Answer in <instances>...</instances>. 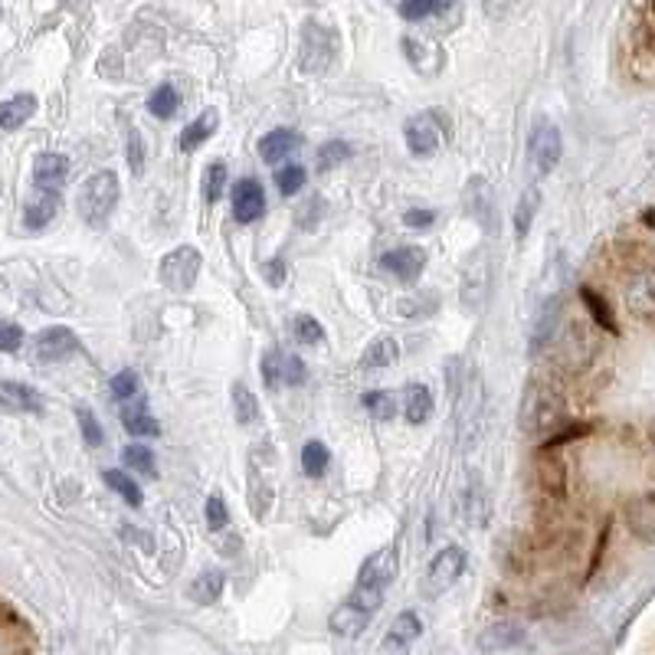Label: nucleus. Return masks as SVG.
<instances>
[{
	"label": "nucleus",
	"instance_id": "obj_7",
	"mask_svg": "<svg viewBox=\"0 0 655 655\" xmlns=\"http://www.w3.org/2000/svg\"><path fill=\"white\" fill-rule=\"evenodd\" d=\"M73 354H80V338L66 325H53V328L40 331L37 341H34V357L40 364H63Z\"/></svg>",
	"mask_w": 655,
	"mask_h": 655
},
{
	"label": "nucleus",
	"instance_id": "obj_12",
	"mask_svg": "<svg viewBox=\"0 0 655 655\" xmlns=\"http://www.w3.org/2000/svg\"><path fill=\"white\" fill-rule=\"evenodd\" d=\"M66 174H70V158L60 151H44L34 161V187L40 194H60V187L66 184Z\"/></svg>",
	"mask_w": 655,
	"mask_h": 655
},
{
	"label": "nucleus",
	"instance_id": "obj_22",
	"mask_svg": "<svg viewBox=\"0 0 655 655\" xmlns=\"http://www.w3.org/2000/svg\"><path fill=\"white\" fill-rule=\"evenodd\" d=\"M423 635V622H420V616L416 612H400L393 622H390V629H387V648H407V645H413L416 639Z\"/></svg>",
	"mask_w": 655,
	"mask_h": 655
},
{
	"label": "nucleus",
	"instance_id": "obj_18",
	"mask_svg": "<svg viewBox=\"0 0 655 655\" xmlns=\"http://www.w3.org/2000/svg\"><path fill=\"white\" fill-rule=\"evenodd\" d=\"M34 112H37V96H31V93H21L8 102H0V129L17 132L34 119Z\"/></svg>",
	"mask_w": 655,
	"mask_h": 655
},
{
	"label": "nucleus",
	"instance_id": "obj_5",
	"mask_svg": "<svg viewBox=\"0 0 655 655\" xmlns=\"http://www.w3.org/2000/svg\"><path fill=\"white\" fill-rule=\"evenodd\" d=\"M622 302H626L632 318L655 328V266H642L626 279Z\"/></svg>",
	"mask_w": 655,
	"mask_h": 655
},
{
	"label": "nucleus",
	"instance_id": "obj_43",
	"mask_svg": "<svg viewBox=\"0 0 655 655\" xmlns=\"http://www.w3.org/2000/svg\"><path fill=\"white\" fill-rule=\"evenodd\" d=\"M24 348V328L17 322H0V351L14 354Z\"/></svg>",
	"mask_w": 655,
	"mask_h": 655
},
{
	"label": "nucleus",
	"instance_id": "obj_6",
	"mask_svg": "<svg viewBox=\"0 0 655 655\" xmlns=\"http://www.w3.org/2000/svg\"><path fill=\"white\" fill-rule=\"evenodd\" d=\"M442 132L446 122L439 119V112H420L413 119H407L403 125V138L413 158H433L442 145Z\"/></svg>",
	"mask_w": 655,
	"mask_h": 655
},
{
	"label": "nucleus",
	"instance_id": "obj_15",
	"mask_svg": "<svg viewBox=\"0 0 655 655\" xmlns=\"http://www.w3.org/2000/svg\"><path fill=\"white\" fill-rule=\"evenodd\" d=\"M626 524L635 537L642 541H655V492L652 495H639L626 505Z\"/></svg>",
	"mask_w": 655,
	"mask_h": 655
},
{
	"label": "nucleus",
	"instance_id": "obj_39",
	"mask_svg": "<svg viewBox=\"0 0 655 655\" xmlns=\"http://www.w3.org/2000/svg\"><path fill=\"white\" fill-rule=\"evenodd\" d=\"M292 335H295L299 344H322L325 341V328L312 315H295L292 318Z\"/></svg>",
	"mask_w": 655,
	"mask_h": 655
},
{
	"label": "nucleus",
	"instance_id": "obj_45",
	"mask_svg": "<svg viewBox=\"0 0 655 655\" xmlns=\"http://www.w3.org/2000/svg\"><path fill=\"white\" fill-rule=\"evenodd\" d=\"M129 168H132L135 174H142V171H145V142H142V135H138V132H132V135H129Z\"/></svg>",
	"mask_w": 655,
	"mask_h": 655
},
{
	"label": "nucleus",
	"instance_id": "obj_4",
	"mask_svg": "<svg viewBox=\"0 0 655 655\" xmlns=\"http://www.w3.org/2000/svg\"><path fill=\"white\" fill-rule=\"evenodd\" d=\"M201 269H204L201 250H194V246H178V250H171V253L161 259V282H165L171 292H187V289H194Z\"/></svg>",
	"mask_w": 655,
	"mask_h": 655
},
{
	"label": "nucleus",
	"instance_id": "obj_19",
	"mask_svg": "<svg viewBox=\"0 0 655 655\" xmlns=\"http://www.w3.org/2000/svg\"><path fill=\"white\" fill-rule=\"evenodd\" d=\"M403 416L410 426H420L433 416V393L426 384H407L403 387Z\"/></svg>",
	"mask_w": 655,
	"mask_h": 655
},
{
	"label": "nucleus",
	"instance_id": "obj_23",
	"mask_svg": "<svg viewBox=\"0 0 655 655\" xmlns=\"http://www.w3.org/2000/svg\"><path fill=\"white\" fill-rule=\"evenodd\" d=\"M580 302L586 305L590 322H593L596 328H603V331H609V335H619V325H616V318H612V308H609V302H606L596 289L583 286V289H580Z\"/></svg>",
	"mask_w": 655,
	"mask_h": 655
},
{
	"label": "nucleus",
	"instance_id": "obj_40",
	"mask_svg": "<svg viewBox=\"0 0 655 655\" xmlns=\"http://www.w3.org/2000/svg\"><path fill=\"white\" fill-rule=\"evenodd\" d=\"M76 416H80V429H83V439H86V446L99 449V446L106 442V433H102V426H99L96 413H93L89 407H80V410H76Z\"/></svg>",
	"mask_w": 655,
	"mask_h": 655
},
{
	"label": "nucleus",
	"instance_id": "obj_34",
	"mask_svg": "<svg viewBox=\"0 0 655 655\" xmlns=\"http://www.w3.org/2000/svg\"><path fill=\"white\" fill-rule=\"evenodd\" d=\"M452 0H400V17L403 21H426L442 14Z\"/></svg>",
	"mask_w": 655,
	"mask_h": 655
},
{
	"label": "nucleus",
	"instance_id": "obj_31",
	"mask_svg": "<svg viewBox=\"0 0 655 655\" xmlns=\"http://www.w3.org/2000/svg\"><path fill=\"white\" fill-rule=\"evenodd\" d=\"M328 462H331V452H328L325 442L312 439V442L302 446V472H305L308 478H322L325 469H328Z\"/></svg>",
	"mask_w": 655,
	"mask_h": 655
},
{
	"label": "nucleus",
	"instance_id": "obj_25",
	"mask_svg": "<svg viewBox=\"0 0 655 655\" xmlns=\"http://www.w3.org/2000/svg\"><path fill=\"white\" fill-rule=\"evenodd\" d=\"M557 312H560V302H557V299H550V302L541 308V315H537V322H534V331H531V351H541V348H547V344L557 338Z\"/></svg>",
	"mask_w": 655,
	"mask_h": 655
},
{
	"label": "nucleus",
	"instance_id": "obj_8",
	"mask_svg": "<svg viewBox=\"0 0 655 655\" xmlns=\"http://www.w3.org/2000/svg\"><path fill=\"white\" fill-rule=\"evenodd\" d=\"M462 570H465V550L456 547V544L442 547V550L433 557L429 570H426V586H429V593L449 590V586L462 577Z\"/></svg>",
	"mask_w": 655,
	"mask_h": 655
},
{
	"label": "nucleus",
	"instance_id": "obj_3",
	"mask_svg": "<svg viewBox=\"0 0 655 655\" xmlns=\"http://www.w3.org/2000/svg\"><path fill=\"white\" fill-rule=\"evenodd\" d=\"M80 217L89 223V227H106L109 217L116 214L119 207V174L116 171H96L83 191H80Z\"/></svg>",
	"mask_w": 655,
	"mask_h": 655
},
{
	"label": "nucleus",
	"instance_id": "obj_32",
	"mask_svg": "<svg viewBox=\"0 0 655 655\" xmlns=\"http://www.w3.org/2000/svg\"><path fill=\"white\" fill-rule=\"evenodd\" d=\"M233 413L240 426H250L259 420V400L253 397V390L246 384H233Z\"/></svg>",
	"mask_w": 655,
	"mask_h": 655
},
{
	"label": "nucleus",
	"instance_id": "obj_13",
	"mask_svg": "<svg viewBox=\"0 0 655 655\" xmlns=\"http://www.w3.org/2000/svg\"><path fill=\"white\" fill-rule=\"evenodd\" d=\"M263 214H266L263 184L253 181V178L236 181V187H233V217H236V223H256Z\"/></svg>",
	"mask_w": 655,
	"mask_h": 655
},
{
	"label": "nucleus",
	"instance_id": "obj_47",
	"mask_svg": "<svg viewBox=\"0 0 655 655\" xmlns=\"http://www.w3.org/2000/svg\"><path fill=\"white\" fill-rule=\"evenodd\" d=\"M308 380V367L302 357L295 354H286V384H305Z\"/></svg>",
	"mask_w": 655,
	"mask_h": 655
},
{
	"label": "nucleus",
	"instance_id": "obj_14",
	"mask_svg": "<svg viewBox=\"0 0 655 655\" xmlns=\"http://www.w3.org/2000/svg\"><path fill=\"white\" fill-rule=\"evenodd\" d=\"M0 407L11 413H44V393L21 384V380H0Z\"/></svg>",
	"mask_w": 655,
	"mask_h": 655
},
{
	"label": "nucleus",
	"instance_id": "obj_20",
	"mask_svg": "<svg viewBox=\"0 0 655 655\" xmlns=\"http://www.w3.org/2000/svg\"><path fill=\"white\" fill-rule=\"evenodd\" d=\"M217 125H220V116H217V109H204L184 132H181V151H197L214 132H217Z\"/></svg>",
	"mask_w": 655,
	"mask_h": 655
},
{
	"label": "nucleus",
	"instance_id": "obj_42",
	"mask_svg": "<svg viewBox=\"0 0 655 655\" xmlns=\"http://www.w3.org/2000/svg\"><path fill=\"white\" fill-rule=\"evenodd\" d=\"M138 387H142V380H138V374H135L132 367H125V371H119V374L112 377V397H116V400H132V397H138Z\"/></svg>",
	"mask_w": 655,
	"mask_h": 655
},
{
	"label": "nucleus",
	"instance_id": "obj_21",
	"mask_svg": "<svg viewBox=\"0 0 655 655\" xmlns=\"http://www.w3.org/2000/svg\"><path fill=\"white\" fill-rule=\"evenodd\" d=\"M57 214H60V194H40L37 191V197L24 210V223H27V230H44V227L53 223Z\"/></svg>",
	"mask_w": 655,
	"mask_h": 655
},
{
	"label": "nucleus",
	"instance_id": "obj_33",
	"mask_svg": "<svg viewBox=\"0 0 655 655\" xmlns=\"http://www.w3.org/2000/svg\"><path fill=\"white\" fill-rule=\"evenodd\" d=\"M102 478H106V485H109L116 495H122V498H125V505H132V508H142L145 495H142V488H138V482H135V478H129V475H125V472H119V469H109Z\"/></svg>",
	"mask_w": 655,
	"mask_h": 655
},
{
	"label": "nucleus",
	"instance_id": "obj_10",
	"mask_svg": "<svg viewBox=\"0 0 655 655\" xmlns=\"http://www.w3.org/2000/svg\"><path fill=\"white\" fill-rule=\"evenodd\" d=\"M380 269L390 272L393 279L400 282H416L420 272L426 269V250L423 246H397V250H387L380 256Z\"/></svg>",
	"mask_w": 655,
	"mask_h": 655
},
{
	"label": "nucleus",
	"instance_id": "obj_17",
	"mask_svg": "<svg viewBox=\"0 0 655 655\" xmlns=\"http://www.w3.org/2000/svg\"><path fill=\"white\" fill-rule=\"evenodd\" d=\"M524 642V626L511 622V619H501V622H492L482 635H478V648L482 652H501V648H514Z\"/></svg>",
	"mask_w": 655,
	"mask_h": 655
},
{
	"label": "nucleus",
	"instance_id": "obj_38",
	"mask_svg": "<svg viewBox=\"0 0 655 655\" xmlns=\"http://www.w3.org/2000/svg\"><path fill=\"white\" fill-rule=\"evenodd\" d=\"M537 204H541V197H537V191L531 187L524 197H521V204H518V210H514V236L518 240H524L527 236V230H531V220H534V210H537Z\"/></svg>",
	"mask_w": 655,
	"mask_h": 655
},
{
	"label": "nucleus",
	"instance_id": "obj_46",
	"mask_svg": "<svg viewBox=\"0 0 655 655\" xmlns=\"http://www.w3.org/2000/svg\"><path fill=\"white\" fill-rule=\"evenodd\" d=\"M436 223V210H407L403 214V227H410V230H429Z\"/></svg>",
	"mask_w": 655,
	"mask_h": 655
},
{
	"label": "nucleus",
	"instance_id": "obj_26",
	"mask_svg": "<svg viewBox=\"0 0 655 655\" xmlns=\"http://www.w3.org/2000/svg\"><path fill=\"white\" fill-rule=\"evenodd\" d=\"M223 583L227 577L220 570H204L194 583H191V599L201 603V606H214L223 593Z\"/></svg>",
	"mask_w": 655,
	"mask_h": 655
},
{
	"label": "nucleus",
	"instance_id": "obj_24",
	"mask_svg": "<svg viewBox=\"0 0 655 655\" xmlns=\"http://www.w3.org/2000/svg\"><path fill=\"white\" fill-rule=\"evenodd\" d=\"M122 423L132 436H161V426L158 420L148 413V403L145 400H135L122 410Z\"/></svg>",
	"mask_w": 655,
	"mask_h": 655
},
{
	"label": "nucleus",
	"instance_id": "obj_30",
	"mask_svg": "<svg viewBox=\"0 0 655 655\" xmlns=\"http://www.w3.org/2000/svg\"><path fill=\"white\" fill-rule=\"evenodd\" d=\"M397 354H400L397 341L384 335V338H374V341L367 344V351H364L361 364H364V367H390V364L397 361Z\"/></svg>",
	"mask_w": 655,
	"mask_h": 655
},
{
	"label": "nucleus",
	"instance_id": "obj_35",
	"mask_svg": "<svg viewBox=\"0 0 655 655\" xmlns=\"http://www.w3.org/2000/svg\"><path fill=\"white\" fill-rule=\"evenodd\" d=\"M364 410H367L374 420L387 423V420L397 416V397L387 393V390H371V393H364Z\"/></svg>",
	"mask_w": 655,
	"mask_h": 655
},
{
	"label": "nucleus",
	"instance_id": "obj_1",
	"mask_svg": "<svg viewBox=\"0 0 655 655\" xmlns=\"http://www.w3.org/2000/svg\"><path fill=\"white\" fill-rule=\"evenodd\" d=\"M521 429L527 436H557L567 423V407L560 400V393L547 384H527L524 400H521ZM544 439V442H547Z\"/></svg>",
	"mask_w": 655,
	"mask_h": 655
},
{
	"label": "nucleus",
	"instance_id": "obj_37",
	"mask_svg": "<svg viewBox=\"0 0 655 655\" xmlns=\"http://www.w3.org/2000/svg\"><path fill=\"white\" fill-rule=\"evenodd\" d=\"M305 181H308V171H305L302 165H286V168L276 171V187H279L286 197L299 194V191L305 187Z\"/></svg>",
	"mask_w": 655,
	"mask_h": 655
},
{
	"label": "nucleus",
	"instance_id": "obj_9",
	"mask_svg": "<svg viewBox=\"0 0 655 655\" xmlns=\"http://www.w3.org/2000/svg\"><path fill=\"white\" fill-rule=\"evenodd\" d=\"M527 155H531V161L537 165V171H541V174H550V171L557 168L560 155H563V142H560V132H557V125H550V122H541V125L534 129L531 142H527Z\"/></svg>",
	"mask_w": 655,
	"mask_h": 655
},
{
	"label": "nucleus",
	"instance_id": "obj_48",
	"mask_svg": "<svg viewBox=\"0 0 655 655\" xmlns=\"http://www.w3.org/2000/svg\"><path fill=\"white\" fill-rule=\"evenodd\" d=\"M263 276H266V282H269L272 289H279V286L286 282V263H282V259H269V263L263 266Z\"/></svg>",
	"mask_w": 655,
	"mask_h": 655
},
{
	"label": "nucleus",
	"instance_id": "obj_16",
	"mask_svg": "<svg viewBox=\"0 0 655 655\" xmlns=\"http://www.w3.org/2000/svg\"><path fill=\"white\" fill-rule=\"evenodd\" d=\"M302 145V138L292 132V129H272V132H266L263 138H259V158L266 161V165H279V161H286L295 148Z\"/></svg>",
	"mask_w": 655,
	"mask_h": 655
},
{
	"label": "nucleus",
	"instance_id": "obj_41",
	"mask_svg": "<svg viewBox=\"0 0 655 655\" xmlns=\"http://www.w3.org/2000/svg\"><path fill=\"white\" fill-rule=\"evenodd\" d=\"M348 158H351V145L341 142V138H331V142H325V145L318 148V165H322V168H338V165L348 161Z\"/></svg>",
	"mask_w": 655,
	"mask_h": 655
},
{
	"label": "nucleus",
	"instance_id": "obj_29",
	"mask_svg": "<svg viewBox=\"0 0 655 655\" xmlns=\"http://www.w3.org/2000/svg\"><path fill=\"white\" fill-rule=\"evenodd\" d=\"M227 181H230V168H227L223 161H210V165H207V171H204V181H201L204 201H207V204L220 201V197H223V191H227Z\"/></svg>",
	"mask_w": 655,
	"mask_h": 655
},
{
	"label": "nucleus",
	"instance_id": "obj_2",
	"mask_svg": "<svg viewBox=\"0 0 655 655\" xmlns=\"http://www.w3.org/2000/svg\"><path fill=\"white\" fill-rule=\"evenodd\" d=\"M380 603H384V590L354 586V593L331 612V619H328L331 632L341 635V639H357V635L367 629L371 616L380 609Z\"/></svg>",
	"mask_w": 655,
	"mask_h": 655
},
{
	"label": "nucleus",
	"instance_id": "obj_11",
	"mask_svg": "<svg viewBox=\"0 0 655 655\" xmlns=\"http://www.w3.org/2000/svg\"><path fill=\"white\" fill-rule=\"evenodd\" d=\"M397 577V547L387 544L380 550H374L357 573V586H374V590H387V583Z\"/></svg>",
	"mask_w": 655,
	"mask_h": 655
},
{
	"label": "nucleus",
	"instance_id": "obj_36",
	"mask_svg": "<svg viewBox=\"0 0 655 655\" xmlns=\"http://www.w3.org/2000/svg\"><path fill=\"white\" fill-rule=\"evenodd\" d=\"M259 371H263V384H266L269 390L282 387V384H286V354H282V351H266Z\"/></svg>",
	"mask_w": 655,
	"mask_h": 655
},
{
	"label": "nucleus",
	"instance_id": "obj_28",
	"mask_svg": "<svg viewBox=\"0 0 655 655\" xmlns=\"http://www.w3.org/2000/svg\"><path fill=\"white\" fill-rule=\"evenodd\" d=\"M122 462H125L132 472L145 475V478H158V462H155V452H151L148 446H142V442H132V446H125V449H122Z\"/></svg>",
	"mask_w": 655,
	"mask_h": 655
},
{
	"label": "nucleus",
	"instance_id": "obj_44",
	"mask_svg": "<svg viewBox=\"0 0 655 655\" xmlns=\"http://www.w3.org/2000/svg\"><path fill=\"white\" fill-rule=\"evenodd\" d=\"M230 524V511H227V501L220 495H210L207 498V527L210 531H223Z\"/></svg>",
	"mask_w": 655,
	"mask_h": 655
},
{
	"label": "nucleus",
	"instance_id": "obj_49",
	"mask_svg": "<svg viewBox=\"0 0 655 655\" xmlns=\"http://www.w3.org/2000/svg\"><path fill=\"white\" fill-rule=\"evenodd\" d=\"M642 223H645V227H655V210H645V214H642Z\"/></svg>",
	"mask_w": 655,
	"mask_h": 655
},
{
	"label": "nucleus",
	"instance_id": "obj_27",
	"mask_svg": "<svg viewBox=\"0 0 655 655\" xmlns=\"http://www.w3.org/2000/svg\"><path fill=\"white\" fill-rule=\"evenodd\" d=\"M178 109H181V93H178L171 83L158 86V89L148 96V112H151L155 119H174Z\"/></svg>",
	"mask_w": 655,
	"mask_h": 655
}]
</instances>
